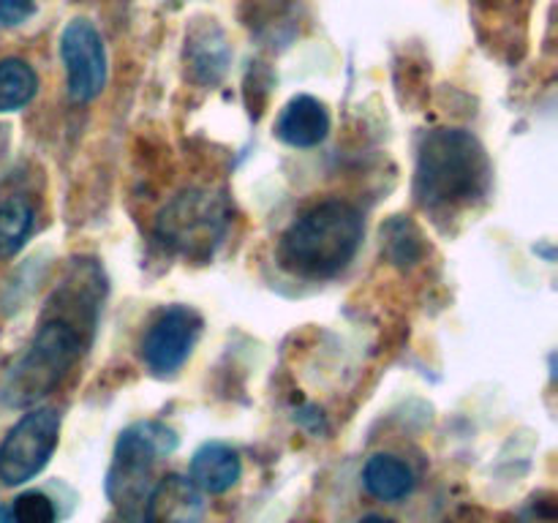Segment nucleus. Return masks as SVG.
I'll return each mask as SVG.
<instances>
[{
    "mask_svg": "<svg viewBox=\"0 0 558 523\" xmlns=\"http://www.w3.org/2000/svg\"><path fill=\"white\" fill-rule=\"evenodd\" d=\"M38 90L33 65L22 58L0 60V112H16L27 107Z\"/></svg>",
    "mask_w": 558,
    "mask_h": 523,
    "instance_id": "nucleus-15",
    "label": "nucleus"
},
{
    "mask_svg": "<svg viewBox=\"0 0 558 523\" xmlns=\"http://www.w3.org/2000/svg\"><path fill=\"white\" fill-rule=\"evenodd\" d=\"M365 223L354 205L325 199L289 223L278 243V262L305 281L336 278L357 256Z\"/></svg>",
    "mask_w": 558,
    "mask_h": 523,
    "instance_id": "nucleus-2",
    "label": "nucleus"
},
{
    "mask_svg": "<svg viewBox=\"0 0 558 523\" xmlns=\"http://www.w3.org/2000/svg\"><path fill=\"white\" fill-rule=\"evenodd\" d=\"M199 336L202 316L189 305H169L147 327L140 354L150 374L172 376L191 357Z\"/></svg>",
    "mask_w": 558,
    "mask_h": 523,
    "instance_id": "nucleus-8",
    "label": "nucleus"
},
{
    "mask_svg": "<svg viewBox=\"0 0 558 523\" xmlns=\"http://www.w3.org/2000/svg\"><path fill=\"white\" fill-rule=\"evenodd\" d=\"M185 58H189L194 80L216 85L227 74L229 65V47L221 27L213 25V22L205 27H194L189 36V47H185Z\"/></svg>",
    "mask_w": 558,
    "mask_h": 523,
    "instance_id": "nucleus-12",
    "label": "nucleus"
},
{
    "mask_svg": "<svg viewBox=\"0 0 558 523\" xmlns=\"http://www.w3.org/2000/svg\"><path fill=\"white\" fill-rule=\"evenodd\" d=\"M82 346L85 341H82V327L76 321L60 314L44 316L27 354L11 368L9 381L3 387V401L11 406H27V403H36L38 398L49 396L74 368Z\"/></svg>",
    "mask_w": 558,
    "mask_h": 523,
    "instance_id": "nucleus-3",
    "label": "nucleus"
},
{
    "mask_svg": "<svg viewBox=\"0 0 558 523\" xmlns=\"http://www.w3.org/2000/svg\"><path fill=\"white\" fill-rule=\"evenodd\" d=\"M0 523H58V510L47 494L25 490L11 504L0 507Z\"/></svg>",
    "mask_w": 558,
    "mask_h": 523,
    "instance_id": "nucleus-16",
    "label": "nucleus"
},
{
    "mask_svg": "<svg viewBox=\"0 0 558 523\" xmlns=\"http://www.w3.org/2000/svg\"><path fill=\"white\" fill-rule=\"evenodd\" d=\"M360 523H396L392 518H385V515H365Z\"/></svg>",
    "mask_w": 558,
    "mask_h": 523,
    "instance_id": "nucleus-19",
    "label": "nucleus"
},
{
    "mask_svg": "<svg viewBox=\"0 0 558 523\" xmlns=\"http://www.w3.org/2000/svg\"><path fill=\"white\" fill-rule=\"evenodd\" d=\"M36 227V210L25 196H11L0 205V259H11L25 248Z\"/></svg>",
    "mask_w": 558,
    "mask_h": 523,
    "instance_id": "nucleus-14",
    "label": "nucleus"
},
{
    "mask_svg": "<svg viewBox=\"0 0 558 523\" xmlns=\"http://www.w3.org/2000/svg\"><path fill=\"white\" fill-rule=\"evenodd\" d=\"M60 58L69 80V98L90 104L107 85V49L101 33L87 20H71L60 36Z\"/></svg>",
    "mask_w": 558,
    "mask_h": 523,
    "instance_id": "nucleus-7",
    "label": "nucleus"
},
{
    "mask_svg": "<svg viewBox=\"0 0 558 523\" xmlns=\"http://www.w3.org/2000/svg\"><path fill=\"white\" fill-rule=\"evenodd\" d=\"M205 512V494L185 474L169 472L147 496L142 523H202Z\"/></svg>",
    "mask_w": 558,
    "mask_h": 523,
    "instance_id": "nucleus-9",
    "label": "nucleus"
},
{
    "mask_svg": "<svg viewBox=\"0 0 558 523\" xmlns=\"http://www.w3.org/2000/svg\"><path fill=\"white\" fill-rule=\"evenodd\" d=\"M363 485L376 499L401 501L414 490V472L401 458L379 452V455L368 458V463H365Z\"/></svg>",
    "mask_w": 558,
    "mask_h": 523,
    "instance_id": "nucleus-13",
    "label": "nucleus"
},
{
    "mask_svg": "<svg viewBox=\"0 0 558 523\" xmlns=\"http://www.w3.org/2000/svg\"><path fill=\"white\" fill-rule=\"evenodd\" d=\"M240 474H243V463H240L238 450L223 441H205L189 463V479L202 494L210 496L234 488Z\"/></svg>",
    "mask_w": 558,
    "mask_h": 523,
    "instance_id": "nucleus-11",
    "label": "nucleus"
},
{
    "mask_svg": "<svg viewBox=\"0 0 558 523\" xmlns=\"http://www.w3.org/2000/svg\"><path fill=\"white\" fill-rule=\"evenodd\" d=\"M60 441L58 409L44 406L27 412L0 445V479L3 485H25L44 472Z\"/></svg>",
    "mask_w": 558,
    "mask_h": 523,
    "instance_id": "nucleus-6",
    "label": "nucleus"
},
{
    "mask_svg": "<svg viewBox=\"0 0 558 523\" xmlns=\"http://www.w3.org/2000/svg\"><path fill=\"white\" fill-rule=\"evenodd\" d=\"M490 188V161L477 136L463 129L428 131L420 142L414 196L430 212H458Z\"/></svg>",
    "mask_w": 558,
    "mask_h": 523,
    "instance_id": "nucleus-1",
    "label": "nucleus"
},
{
    "mask_svg": "<svg viewBox=\"0 0 558 523\" xmlns=\"http://www.w3.org/2000/svg\"><path fill=\"white\" fill-rule=\"evenodd\" d=\"M33 11H36V0H0V25H22Z\"/></svg>",
    "mask_w": 558,
    "mask_h": 523,
    "instance_id": "nucleus-18",
    "label": "nucleus"
},
{
    "mask_svg": "<svg viewBox=\"0 0 558 523\" xmlns=\"http://www.w3.org/2000/svg\"><path fill=\"white\" fill-rule=\"evenodd\" d=\"M229 212L218 196L207 191H189L169 202L158 218L156 234L167 248L191 259H205L227 234Z\"/></svg>",
    "mask_w": 558,
    "mask_h": 523,
    "instance_id": "nucleus-5",
    "label": "nucleus"
},
{
    "mask_svg": "<svg viewBox=\"0 0 558 523\" xmlns=\"http://www.w3.org/2000/svg\"><path fill=\"white\" fill-rule=\"evenodd\" d=\"M330 134V112L325 104L314 96H294L287 107L281 109L276 120V136L289 147L298 150H311L319 147Z\"/></svg>",
    "mask_w": 558,
    "mask_h": 523,
    "instance_id": "nucleus-10",
    "label": "nucleus"
},
{
    "mask_svg": "<svg viewBox=\"0 0 558 523\" xmlns=\"http://www.w3.org/2000/svg\"><path fill=\"white\" fill-rule=\"evenodd\" d=\"M387 254L396 265H414L423 256L420 232L409 221H390L387 227Z\"/></svg>",
    "mask_w": 558,
    "mask_h": 523,
    "instance_id": "nucleus-17",
    "label": "nucleus"
},
{
    "mask_svg": "<svg viewBox=\"0 0 558 523\" xmlns=\"http://www.w3.org/2000/svg\"><path fill=\"white\" fill-rule=\"evenodd\" d=\"M178 450V434L158 419H140L118 436L114 461L107 474V496L125 512L145 499V485L158 458Z\"/></svg>",
    "mask_w": 558,
    "mask_h": 523,
    "instance_id": "nucleus-4",
    "label": "nucleus"
}]
</instances>
